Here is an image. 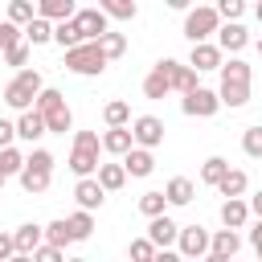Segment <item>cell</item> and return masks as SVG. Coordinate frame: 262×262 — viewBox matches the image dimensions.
<instances>
[{"label":"cell","instance_id":"obj_19","mask_svg":"<svg viewBox=\"0 0 262 262\" xmlns=\"http://www.w3.org/2000/svg\"><path fill=\"white\" fill-rule=\"evenodd\" d=\"M123 168H127V176H135V180L151 176V172H156V156H151V147L135 143V147H131V151L123 156Z\"/></svg>","mask_w":262,"mask_h":262},{"label":"cell","instance_id":"obj_50","mask_svg":"<svg viewBox=\"0 0 262 262\" xmlns=\"http://www.w3.org/2000/svg\"><path fill=\"white\" fill-rule=\"evenodd\" d=\"M254 254H258V258H262V250H254Z\"/></svg>","mask_w":262,"mask_h":262},{"label":"cell","instance_id":"obj_14","mask_svg":"<svg viewBox=\"0 0 262 262\" xmlns=\"http://www.w3.org/2000/svg\"><path fill=\"white\" fill-rule=\"evenodd\" d=\"M74 201L82 205V209H102V201H106V188L98 184V176H78V184H74Z\"/></svg>","mask_w":262,"mask_h":262},{"label":"cell","instance_id":"obj_5","mask_svg":"<svg viewBox=\"0 0 262 262\" xmlns=\"http://www.w3.org/2000/svg\"><path fill=\"white\" fill-rule=\"evenodd\" d=\"M33 106L45 115V127H49L53 135H66V131L74 127V111H70V102H66V94H61V90L45 86V90L37 94V102H33Z\"/></svg>","mask_w":262,"mask_h":262},{"label":"cell","instance_id":"obj_29","mask_svg":"<svg viewBox=\"0 0 262 262\" xmlns=\"http://www.w3.org/2000/svg\"><path fill=\"white\" fill-rule=\"evenodd\" d=\"M139 213L151 221V217H160V213H168V196H164V188H151V192H143L139 196Z\"/></svg>","mask_w":262,"mask_h":262},{"label":"cell","instance_id":"obj_24","mask_svg":"<svg viewBox=\"0 0 262 262\" xmlns=\"http://www.w3.org/2000/svg\"><path fill=\"white\" fill-rule=\"evenodd\" d=\"M164 196H168V205H176V209H180V205H188V201L196 196V188H192V180H188V176H172V180L164 184Z\"/></svg>","mask_w":262,"mask_h":262},{"label":"cell","instance_id":"obj_4","mask_svg":"<svg viewBox=\"0 0 262 262\" xmlns=\"http://www.w3.org/2000/svg\"><path fill=\"white\" fill-rule=\"evenodd\" d=\"M41 90H45V78H41L37 70L20 66V70H16V78L4 86V106L25 111V106H33V102H37V94H41Z\"/></svg>","mask_w":262,"mask_h":262},{"label":"cell","instance_id":"obj_28","mask_svg":"<svg viewBox=\"0 0 262 262\" xmlns=\"http://www.w3.org/2000/svg\"><path fill=\"white\" fill-rule=\"evenodd\" d=\"M53 41H57L61 49H74V45L82 41V33H78L74 16H66V20H53Z\"/></svg>","mask_w":262,"mask_h":262},{"label":"cell","instance_id":"obj_44","mask_svg":"<svg viewBox=\"0 0 262 262\" xmlns=\"http://www.w3.org/2000/svg\"><path fill=\"white\" fill-rule=\"evenodd\" d=\"M16 139V123H8V119H0V147H8Z\"/></svg>","mask_w":262,"mask_h":262},{"label":"cell","instance_id":"obj_38","mask_svg":"<svg viewBox=\"0 0 262 262\" xmlns=\"http://www.w3.org/2000/svg\"><path fill=\"white\" fill-rule=\"evenodd\" d=\"M33 16H37V4H33V0H8V20L29 25Z\"/></svg>","mask_w":262,"mask_h":262},{"label":"cell","instance_id":"obj_15","mask_svg":"<svg viewBox=\"0 0 262 262\" xmlns=\"http://www.w3.org/2000/svg\"><path fill=\"white\" fill-rule=\"evenodd\" d=\"M237 250H242V237H237V229H229V225L209 237V258H213V262H229Z\"/></svg>","mask_w":262,"mask_h":262},{"label":"cell","instance_id":"obj_34","mask_svg":"<svg viewBox=\"0 0 262 262\" xmlns=\"http://www.w3.org/2000/svg\"><path fill=\"white\" fill-rule=\"evenodd\" d=\"M225 172H229V160H225V156H209V160L201 164V184H213V188H217V180H221Z\"/></svg>","mask_w":262,"mask_h":262},{"label":"cell","instance_id":"obj_46","mask_svg":"<svg viewBox=\"0 0 262 262\" xmlns=\"http://www.w3.org/2000/svg\"><path fill=\"white\" fill-rule=\"evenodd\" d=\"M250 213H254V217H262V188L250 196Z\"/></svg>","mask_w":262,"mask_h":262},{"label":"cell","instance_id":"obj_51","mask_svg":"<svg viewBox=\"0 0 262 262\" xmlns=\"http://www.w3.org/2000/svg\"><path fill=\"white\" fill-rule=\"evenodd\" d=\"M0 25H4V20H0Z\"/></svg>","mask_w":262,"mask_h":262},{"label":"cell","instance_id":"obj_6","mask_svg":"<svg viewBox=\"0 0 262 262\" xmlns=\"http://www.w3.org/2000/svg\"><path fill=\"white\" fill-rule=\"evenodd\" d=\"M98 151H102V135L98 131H78L74 147H70V172L74 176H94L98 172Z\"/></svg>","mask_w":262,"mask_h":262},{"label":"cell","instance_id":"obj_37","mask_svg":"<svg viewBox=\"0 0 262 262\" xmlns=\"http://www.w3.org/2000/svg\"><path fill=\"white\" fill-rule=\"evenodd\" d=\"M98 45H102V49H106V57H111V61H115V57H123V53H127V37H123V33H115V29H106V33H102V37H98Z\"/></svg>","mask_w":262,"mask_h":262},{"label":"cell","instance_id":"obj_43","mask_svg":"<svg viewBox=\"0 0 262 262\" xmlns=\"http://www.w3.org/2000/svg\"><path fill=\"white\" fill-rule=\"evenodd\" d=\"M4 258H16V237L0 229V262H4Z\"/></svg>","mask_w":262,"mask_h":262},{"label":"cell","instance_id":"obj_47","mask_svg":"<svg viewBox=\"0 0 262 262\" xmlns=\"http://www.w3.org/2000/svg\"><path fill=\"white\" fill-rule=\"evenodd\" d=\"M164 4H168V8H176V12H188V8H192V0H164Z\"/></svg>","mask_w":262,"mask_h":262},{"label":"cell","instance_id":"obj_7","mask_svg":"<svg viewBox=\"0 0 262 262\" xmlns=\"http://www.w3.org/2000/svg\"><path fill=\"white\" fill-rule=\"evenodd\" d=\"M217 29H221L217 4H196V8L184 12V37H188V41H209Z\"/></svg>","mask_w":262,"mask_h":262},{"label":"cell","instance_id":"obj_10","mask_svg":"<svg viewBox=\"0 0 262 262\" xmlns=\"http://www.w3.org/2000/svg\"><path fill=\"white\" fill-rule=\"evenodd\" d=\"M225 61V49L217 41H192V53H188V66L196 74H209V70H221Z\"/></svg>","mask_w":262,"mask_h":262},{"label":"cell","instance_id":"obj_12","mask_svg":"<svg viewBox=\"0 0 262 262\" xmlns=\"http://www.w3.org/2000/svg\"><path fill=\"white\" fill-rule=\"evenodd\" d=\"M111 16L102 12V8H78L74 12V25H78V33H82V41H98L111 25H106Z\"/></svg>","mask_w":262,"mask_h":262},{"label":"cell","instance_id":"obj_25","mask_svg":"<svg viewBox=\"0 0 262 262\" xmlns=\"http://www.w3.org/2000/svg\"><path fill=\"white\" fill-rule=\"evenodd\" d=\"M25 41H29V45H49V41H53V20L37 12V16L25 25Z\"/></svg>","mask_w":262,"mask_h":262},{"label":"cell","instance_id":"obj_49","mask_svg":"<svg viewBox=\"0 0 262 262\" xmlns=\"http://www.w3.org/2000/svg\"><path fill=\"white\" fill-rule=\"evenodd\" d=\"M258 53H262V37H258Z\"/></svg>","mask_w":262,"mask_h":262},{"label":"cell","instance_id":"obj_30","mask_svg":"<svg viewBox=\"0 0 262 262\" xmlns=\"http://www.w3.org/2000/svg\"><path fill=\"white\" fill-rule=\"evenodd\" d=\"M70 229H74V242H86V237L94 233V213L78 205V209L70 213Z\"/></svg>","mask_w":262,"mask_h":262},{"label":"cell","instance_id":"obj_20","mask_svg":"<svg viewBox=\"0 0 262 262\" xmlns=\"http://www.w3.org/2000/svg\"><path fill=\"white\" fill-rule=\"evenodd\" d=\"M12 237H16V258H33V250L45 242V225L25 221V225H16V229H12Z\"/></svg>","mask_w":262,"mask_h":262},{"label":"cell","instance_id":"obj_16","mask_svg":"<svg viewBox=\"0 0 262 262\" xmlns=\"http://www.w3.org/2000/svg\"><path fill=\"white\" fill-rule=\"evenodd\" d=\"M217 45H221L225 53H242V49L250 45L246 25H242V20H221V29H217Z\"/></svg>","mask_w":262,"mask_h":262},{"label":"cell","instance_id":"obj_17","mask_svg":"<svg viewBox=\"0 0 262 262\" xmlns=\"http://www.w3.org/2000/svg\"><path fill=\"white\" fill-rule=\"evenodd\" d=\"M160 66L168 70V78H172V90H176V94H188V90L196 86V70H192L188 61H176V57H160Z\"/></svg>","mask_w":262,"mask_h":262},{"label":"cell","instance_id":"obj_32","mask_svg":"<svg viewBox=\"0 0 262 262\" xmlns=\"http://www.w3.org/2000/svg\"><path fill=\"white\" fill-rule=\"evenodd\" d=\"M37 12L49 16V20H66V16L78 12V4H74V0H37Z\"/></svg>","mask_w":262,"mask_h":262},{"label":"cell","instance_id":"obj_40","mask_svg":"<svg viewBox=\"0 0 262 262\" xmlns=\"http://www.w3.org/2000/svg\"><path fill=\"white\" fill-rule=\"evenodd\" d=\"M25 61H29V41L20 37L16 45H8V49H4V66H16V70H20Z\"/></svg>","mask_w":262,"mask_h":262},{"label":"cell","instance_id":"obj_22","mask_svg":"<svg viewBox=\"0 0 262 262\" xmlns=\"http://www.w3.org/2000/svg\"><path fill=\"white\" fill-rule=\"evenodd\" d=\"M147 237H151L160 250H172V246H176V237H180V225H176L168 213H160V217H151V225H147Z\"/></svg>","mask_w":262,"mask_h":262},{"label":"cell","instance_id":"obj_52","mask_svg":"<svg viewBox=\"0 0 262 262\" xmlns=\"http://www.w3.org/2000/svg\"><path fill=\"white\" fill-rule=\"evenodd\" d=\"M0 184H4V180H0Z\"/></svg>","mask_w":262,"mask_h":262},{"label":"cell","instance_id":"obj_31","mask_svg":"<svg viewBox=\"0 0 262 262\" xmlns=\"http://www.w3.org/2000/svg\"><path fill=\"white\" fill-rule=\"evenodd\" d=\"M45 242H53V246H74V229H70V217H57V221H49L45 225Z\"/></svg>","mask_w":262,"mask_h":262},{"label":"cell","instance_id":"obj_41","mask_svg":"<svg viewBox=\"0 0 262 262\" xmlns=\"http://www.w3.org/2000/svg\"><path fill=\"white\" fill-rule=\"evenodd\" d=\"M217 12H221V20H242L246 0H217Z\"/></svg>","mask_w":262,"mask_h":262},{"label":"cell","instance_id":"obj_26","mask_svg":"<svg viewBox=\"0 0 262 262\" xmlns=\"http://www.w3.org/2000/svg\"><path fill=\"white\" fill-rule=\"evenodd\" d=\"M246 188H250V176H246L242 168H229V172L217 180V192H221V196H246Z\"/></svg>","mask_w":262,"mask_h":262},{"label":"cell","instance_id":"obj_23","mask_svg":"<svg viewBox=\"0 0 262 262\" xmlns=\"http://www.w3.org/2000/svg\"><path fill=\"white\" fill-rule=\"evenodd\" d=\"M164 94H172V78H168V70L156 61L151 74L143 78V98H164Z\"/></svg>","mask_w":262,"mask_h":262},{"label":"cell","instance_id":"obj_35","mask_svg":"<svg viewBox=\"0 0 262 262\" xmlns=\"http://www.w3.org/2000/svg\"><path fill=\"white\" fill-rule=\"evenodd\" d=\"M102 119H106V127H123V123H131V106L123 98H111L102 106Z\"/></svg>","mask_w":262,"mask_h":262},{"label":"cell","instance_id":"obj_1","mask_svg":"<svg viewBox=\"0 0 262 262\" xmlns=\"http://www.w3.org/2000/svg\"><path fill=\"white\" fill-rule=\"evenodd\" d=\"M217 94H221V106H229V111H237V106L250 102V66L242 57L221 61V86H217Z\"/></svg>","mask_w":262,"mask_h":262},{"label":"cell","instance_id":"obj_18","mask_svg":"<svg viewBox=\"0 0 262 262\" xmlns=\"http://www.w3.org/2000/svg\"><path fill=\"white\" fill-rule=\"evenodd\" d=\"M131 147H135L131 123H123V127H106V131H102V151H106V156H119V160H123Z\"/></svg>","mask_w":262,"mask_h":262},{"label":"cell","instance_id":"obj_36","mask_svg":"<svg viewBox=\"0 0 262 262\" xmlns=\"http://www.w3.org/2000/svg\"><path fill=\"white\" fill-rule=\"evenodd\" d=\"M242 151L250 160H262V123H254V127L242 131Z\"/></svg>","mask_w":262,"mask_h":262},{"label":"cell","instance_id":"obj_8","mask_svg":"<svg viewBox=\"0 0 262 262\" xmlns=\"http://www.w3.org/2000/svg\"><path fill=\"white\" fill-rule=\"evenodd\" d=\"M180 111L188 119H213L221 111V94L217 90H205V86H192L184 98H180Z\"/></svg>","mask_w":262,"mask_h":262},{"label":"cell","instance_id":"obj_13","mask_svg":"<svg viewBox=\"0 0 262 262\" xmlns=\"http://www.w3.org/2000/svg\"><path fill=\"white\" fill-rule=\"evenodd\" d=\"M41 135H49V127H45V115H41L37 106H25V111H20V119H16V139H25V143H37Z\"/></svg>","mask_w":262,"mask_h":262},{"label":"cell","instance_id":"obj_3","mask_svg":"<svg viewBox=\"0 0 262 262\" xmlns=\"http://www.w3.org/2000/svg\"><path fill=\"white\" fill-rule=\"evenodd\" d=\"M49 184H53V156L45 147H33L25 156V168H20V188L29 196H41Z\"/></svg>","mask_w":262,"mask_h":262},{"label":"cell","instance_id":"obj_27","mask_svg":"<svg viewBox=\"0 0 262 262\" xmlns=\"http://www.w3.org/2000/svg\"><path fill=\"white\" fill-rule=\"evenodd\" d=\"M94 176H98V184H102L106 192H119V188L127 184V168H123V164H98Z\"/></svg>","mask_w":262,"mask_h":262},{"label":"cell","instance_id":"obj_45","mask_svg":"<svg viewBox=\"0 0 262 262\" xmlns=\"http://www.w3.org/2000/svg\"><path fill=\"white\" fill-rule=\"evenodd\" d=\"M250 246H254V250H262V217L250 225Z\"/></svg>","mask_w":262,"mask_h":262},{"label":"cell","instance_id":"obj_9","mask_svg":"<svg viewBox=\"0 0 262 262\" xmlns=\"http://www.w3.org/2000/svg\"><path fill=\"white\" fill-rule=\"evenodd\" d=\"M176 254H184V258H209V229L205 225H180Z\"/></svg>","mask_w":262,"mask_h":262},{"label":"cell","instance_id":"obj_33","mask_svg":"<svg viewBox=\"0 0 262 262\" xmlns=\"http://www.w3.org/2000/svg\"><path fill=\"white\" fill-rule=\"evenodd\" d=\"M98 8H102L111 20H135V12H139L135 0H98Z\"/></svg>","mask_w":262,"mask_h":262},{"label":"cell","instance_id":"obj_21","mask_svg":"<svg viewBox=\"0 0 262 262\" xmlns=\"http://www.w3.org/2000/svg\"><path fill=\"white\" fill-rule=\"evenodd\" d=\"M250 217H254V213H250V201H246V196H225V201H221V225L246 229Z\"/></svg>","mask_w":262,"mask_h":262},{"label":"cell","instance_id":"obj_39","mask_svg":"<svg viewBox=\"0 0 262 262\" xmlns=\"http://www.w3.org/2000/svg\"><path fill=\"white\" fill-rule=\"evenodd\" d=\"M127 254H131V258H135V262H151V258H156V254H160V246H156V242H151V237H135V242H131V250H127Z\"/></svg>","mask_w":262,"mask_h":262},{"label":"cell","instance_id":"obj_48","mask_svg":"<svg viewBox=\"0 0 262 262\" xmlns=\"http://www.w3.org/2000/svg\"><path fill=\"white\" fill-rule=\"evenodd\" d=\"M254 16H258V25H262V0H258V4H254Z\"/></svg>","mask_w":262,"mask_h":262},{"label":"cell","instance_id":"obj_2","mask_svg":"<svg viewBox=\"0 0 262 262\" xmlns=\"http://www.w3.org/2000/svg\"><path fill=\"white\" fill-rule=\"evenodd\" d=\"M61 53H66V70L78 74V78H98L111 66V57H106V49L98 41H78L74 49H61Z\"/></svg>","mask_w":262,"mask_h":262},{"label":"cell","instance_id":"obj_11","mask_svg":"<svg viewBox=\"0 0 262 262\" xmlns=\"http://www.w3.org/2000/svg\"><path fill=\"white\" fill-rule=\"evenodd\" d=\"M164 119H156V115H139V119H131V135H135V143H143V147H160L164 143Z\"/></svg>","mask_w":262,"mask_h":262},{"label":"cell","instance_id":"obj_42","mask_svg":"<svg viewBox=\"0 0 262 262\" xmlns=\"http://www.w3.org/2000/svg\"><path fill=\"white\" fill-rule=\"evenodd\" d=\"M33 258H37V262H57V258H61V246H53V242H41V246L33 250Z\"/></svg>","mask_w":262,"mask_h":262}]
</instances>
